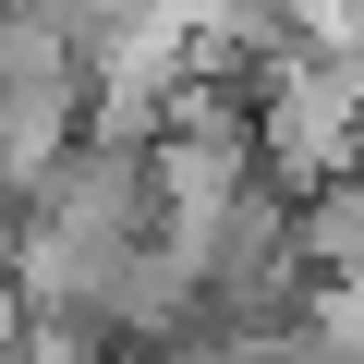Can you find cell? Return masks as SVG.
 <instances>
[{
	"instance_id": "cell-1",
	"label": "cell",
	"mask_w": 364,
	"mask_h": 364,
	"mask_svg": "<svg viewBox=\"0 0 364 364\" xmlns=\"http://www.w3.org/2000/svg\"><path fill=\"white\" fill-rule=\"evenodd\" d=\"M243 158H255V182H267L279 207H304L328 170H352V158H364V61L304 37V49L267 73V97H255V122H243Z\"/></svg>"
},
{
	"instance_id": "cell-2",
	"label": "cell",
	"mask_w": 364,
	"mask_h": 364,
	"mask_svg": "<svg viewBox=\"0 0 364 364\" xmlns=\"http://www.w3.org/2000/svg\"><path fill=\"white\" fill-rule=\"evenodd\" d=\"M291 255H304L316 291H364V170H328L291 207Z\"/></svg>"
}]
</instances>
